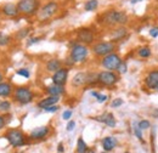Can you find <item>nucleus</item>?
Returning a JSON list of instances; mask_svg holds the SVG:
<instances>
[{
    "label": "nucleus",
    "instance_id": "nucleus-48",
    "mask_svg": "<svg viewBox=\"0 0 158 153\" xmlns=\"http://www.w3.org/2000/svg\"><path fill=\"white\" fill-rule=\"evenodd\" d=\"M125 153H129V152H125Z\"/></svg>",
    "mask_w": 158,
    "mask_h": 153
},
{
    "label": "nucleus",
    "instance_id": "nucleus-1",
    "mask_svg": "<svg viewBox=\"0 0 158 153\" xmlns=\"http://www.w3.org/2000/svg\"><path fill=\"white\" fill-rule=\"evenodd\" d=\"M129 21L128 15L124 11L120 10H108L106 12H103L101 15V23H103L105 26H124L127 24Z\"/></svg>",
    "mask_w": 158,
    "mask_h": 153
},
{
    "label": "nucleus",
    "instance_id": "nucleus-37",
    "mask_svg": "<svg viewBox=\"0 0 158 153\" xmlns=\"http://www.w3.org/2000/svg\"><path fill=\"white\" fill-rule=\"evenodd\" d=\"M71 117H72V111H64L63 114H62V118H63L64 120H68Z\"/></svg>",
    "mask_w": 158,
    "mask_h": 153
},
{
    "label": "nucleus",
    "instance_id": "nucleus-31",
    "mask_svg": "<svg viewBox=\"0 0 158 153\" xmlns=\"http://www.w3.org/2000/svg\"><path fill=\"white\" fill-rule=\"evenodd\" d=\"M122 105H123V100H122V98H114V100L112 101V103H111V106H112L113 108L120 107Z\"/></svg>",
    "mask_w": 158,
    "mask_h": 153
},
{
    "label": "nucleus",
    "instance_id": "nucleus-22",
    "mask_svg": "<svg viewBox=\"0 0 158 153\" xmlns=\"http://www.w3.org/2000/svg\"><path fill=\"white\" fill-rule=\"evenodd\" d=\"M11 93H12V86L9 83L1 81L0 83V96L1 97H7Z\"/></svg>",
    "mask_w": 158,
    "mask_h": 153
},
{
    "label": "nucleus",
    "instance_id": "nucleus-20",
    "mask_svg": "<svg viewBox=\"0 0 158 153\" xmlns=\"http://www.w3.org/2000/svg\"><path fill=\"white\" fill-rule=\"evenodd\" d=\"M128 34V31H127V28H124L123 26H119L117 29H114V31H112V34H111V37L112 39L114 40V41H117V40H120V39H123L125 35Z\"/></svg>",
    "mask_w": 158,
    "mask_h": 153
},
{
    "label": "nucleus",
    "instance_id": "nucleus-28",
    "mask_svg": "<svg viewBox=\"0 0 158 153\" xmlns=\"http://www.w3.org/2000/svg\"><path fill=\"white\" fill-rule=\"evenodd\" d=\"M10 108H11V105H10L9 101H1V102H0V111L6 112V111H9Z\"/></svg>",
    "mask_w": 158,
    "mask_h": 153
},
{
    "label": "nucleus",
    "instance_id": "nucleus-40",
    "mask_svg": "<svg viewBox=\"0 0 158 153\" xmlns=\"http://www.w3.org/2000/svg\"><path fill=\"white\" fill-rule=\"evenodd\" d=\"M4 125H5V120H4V118H2V117H0V129H2V128H4Z\"/></svg>",
    "mask_w": 158,
    "mask_h": 153
},
{
    "label": "nucleus",
    "instance_id": "nucleus-43",
    "mask_svg": "<svg viewBox=\"0 0 158 153\" xmlns=\"http://www.w3.org/2000/svg\"><path fill=\"white\" fill-rule=\"evenodd\" d=\"M86 153H95L94 150H89V151H86Z\"/></svg>",
    "mask_w": 158,
    "mask_h": 153
},
{
    "label": "nucleus",
    "instance_id": "nucleus-24",
    "mask_svg": "<svg viewBox=\"0 0 158 153\" xmlns=\"http://www.w3.org/2000/svg\"><path fill=\"white\" fill-rule=\"evenodd\" d=\"M86 151H88V146H86V143L84 142V140L80 137V139H78V142H77V152L86 153Z\"/></svg>",
    "mask_w": 158,
    "mask_h": 153
},
{
    "label": "nucleus",
    "instance_id": "nucleus-46",
    "mask_svg": "<svg viewBox=\"0 0 158 153\" xmlns=\"http://www.w3.org/2000/svg\"><path fill=\"white\" fill-rule=\"evenodd\" d=\"M102 153H108V152H107V151H105V152H102Z\"/></svg>",
    "mask_w": 158,
    "mask_h": 153
},
{
    "label": "nucleus",
    "instance_id": "nucleus-23",
    "mask_svg": "<svg viewBox=\"0 0 158 153\" xmlns=\"http://www.w3.org/2000/svg\"><path fill=\"white\" fill-rule=\"evenodd\" d=\"M98 7H99V0H88L84 4L85 11H95Z\"/></svg>",
    "mask_w": 158,
    "mask_h": 153
},
{
    "label": "nucleus",
    "instance_id": "nucleus-14",
    "mask_svg": "<svg viewBox=\"0 0 158 153\" xmlns=\"http://www.w3.org/2000/svg\"><path fill=\"white\" fill-rule=\"evenodd\" d=\"M94 119L98 120V122H101V123H105L106 125H108L111 128L116 126V119H114V115L112 114V113H103L102 115L95 117Z\"/></svg>",
    "mask_w": 158,
    "mask_h": 153
},
{
    "label": "nucleus",
    "instance_id": "nucleus-39",
    "mask_svg": "<svg viewBox=\"0 0 158 153\" xmlns=\"http://www.w3.org/2000/svg\"><path fill=\"white\" fill-rule=\"evenodd\" d=\"M40 40V38H32L31 39V41L28 43V45H31V44H34V43H38Z\"/></svg>",
    "mask_w": 158,
    "mask_h": 153
},
{
    "label": "nucleus",
    "instance_id": "nucleus-27",
    "mask_svg": "<svg viewBox=\"0 0 158 153\" xmlns=\"http://www.w3.org/2000/svg\"><path fill=\"white\" fill-rule=\"evenodd\" d=\"M138 125L141 130H146V129H148V128L151 126V123H150L148 120H141V122L138 123Z\"/></svg>",
    "mask_w": 158,
    "mask_h": 153
},
{
    "label": "nucleus",
    "instance_id": "nucleus-3",
    "mask_svg": "<svg viewBox=\"0 0 158 153\" xmlns=\"http://www.w3.org/2000/svg\"><path fill=\"white\" fill-rule=\"evenodd\" d=\"M59 11H60L59 2H57V1H55V0H51V1L46 2L45 5L40 6V9H39V11H38V14H37V16H38L39 21H46V19L54 17Z\"/></svg>",
    "mask_w": 158,
    "mask_h": 153
},
{
    "label": "nucleus",
    "instance_id": "nucleus-32",
    "mask_svg": "<svg viewBox=\"0 0 158 153\" xmlns=\"http://www.w3.org/2000/svg\"><path fill=\"white\" fill-rule=\"evenodd\" d=\"M17 74H19V76H24V78H29V76H31L29 71H28V69H26V68H22V69H19V71H17Z\"/></svg>",
    "mask_w": 158,
    "mask_h": 153
},
{
    "label": "nucleus",
    "instance_id": "nucleus-9",
    "mask_svg": "<svg viewBox=\"0 0 158 153\" xmlns=\"http://www.w3.org/2000/svg\"><path fill=\"white\" fill-rule=\"evenodd\" d=\"M6 139L14 147H20L24 143V135L22 134L20 130H16V129L10 130L6 135Z\"/></svg>",
    "mask_w": 158,
    "mask_h": 153
},
{
    "label": "nucleus",
    "instance_id": "nucleus-38",
    "mask_svg": "<svg viewBox=\"0 0 158 153\" xmlns=\"http://www.w3.org/2000/svg\"><path fill=\"white\" fill-rule=\"evenodd\" d=\"M74 126H76V122L71 120V122L67 124V130H68V131H72V130L74 129Z\"/></svg>",
    "mask_w": 158,
    "mask_h": 153
},
{
    "label": "nucleus",
    "instance_id": "nucleus-44",
    "mask_svg": "<svg viewBox=\"0 0 158 153\" xmlns=\"http://www.w3.org/2000/svg\"><path fill=\"white\" fill-rule=\"evenodd\" d=\"M1 81H2V74L0 73V83H1Z\"/></svg>",
    "mask_w": 158,
    "mask_h": 153
},
{
    "label": "nucleus",
    "instance_id": "nucleus-34",
    "mask_svg": "<svg viewBox=\"0 0 158 153\" xmlns=\"http://www.w3.org/2000/svg\"><path fill=\"white\" fill-rule=\"evenodd\" d=\"M127 68H128V67H127V64H125V63L122 61V63H120V64L118 66L117 71H118L120 74H123V73H127Z\"/></svg>",
    "mask_w": 158,
    "mask_h": 153
},
{
    "label": "nucleus",
    "instance_id": "nucleus-21",
    "mask_svg": "<svg viewBox=\"0 0 158 153\" xmlns=\"http://www.w3.org/2000/svg\"><path fill=\"white\" fill-rule=\"evenodd\" d=\"M61 68V62H60L57 58H52V60H49L48 63H46V69L49 72H56Z\"/></svg>",
    "mask_w": 158,
    "mask_h": 153
},
{
    "label": "nucleus",
    "instance_id": "nucleus-30",
    "mask_svg": "<svg viewBox=\"0 0 158 153\" xmlns=\"http://www.w3.org/2000/svg\"><path fill=\"white\" fill-rule=\"evenodd\" d=\"M134 133H135L136 137H138L140 141H143V140H142V134H141V129L139 128L138 124H134Z\"/></svg>",
    "mask_w": 158,
    "mask_h": 153
},
{
    "label": "nucleus",
    "instance_id": "nucleus-29",
    "mask_svg": "<svg viewBox=\"0 0 158 153\" xmlns=\"http://www.w3.org/2000/svg\"><path fill=\"white\" fill-rule=\"evenodd\" d=\"M44 111H45V112H48V113H54V112H57V111H59V106L52 105V106L45 107V108H44Z\"/></svg>",
    "mask_w": 158,
    "mask_h": 153
},
{
    "label": "nucleus",
    "instance_id": "nucleus-6",
    "mask_svg": "<svg viewBox=\"0 0 158 153\" xmlns=\"http://www.w3.org/2000/svg\"><path fill=\"white\" fill-rule=\"evenodd\" d=\"M88 54H89V50H88V48L85 45L76 44L71 50V58H72V61L74 63L84 62L88 57Z\"/></svg>",
    "mask_w": 158,
    "mask_h": 153
},
{
    "label": "nucleus",
    "instance_id": "nucleus-4",
    "mask_svg": "<svg viewBox=\"0 0 158 153\" xmlns=\"http://www.w3.org/2000/svg\"><path fill=\"white\" fill-rule=\"evenodd\" d=\"M122 63V58L119 57V55L114 54V52H111L106 56H103L102 61H101V64L103 68L108 69V71H117L118 66Z\"/></svg>",
    "mask_w": 158,
    "mask_h": 153
},
{
    "label": "nucleus",
    "instance_id": "nucleus-19",
    "mask_svg": "<svg viewBox=\"0 0 158 153\" xmlns=\"http://www.w3.org/2000/svg\"><path fill=\"white\" fill-rule=\"evenodd\" d=\"M46 93L50 96H60L64 93V89L62 85H56V84H52L50 86L46 88Z\"/></svg>",
    "mask_w": 158,
    "mask_h": 153
},
{
    "label": "nucleus",
    "instance_id": "nucleus-12",
    "mask_svg": "<svg viewBox=\"0 0 158 153\" xmlns=\"http://www.w3.org/2000/svg\"><path fill=\"white\" fill-rule=\"evenodd\" d=\"M68 78V69L67 68H60L59 71H56L52 76V83L56 85H64Z\"/></svg>",
    "mask_w": 158,
    "mask_h": 153
},
{
    "label": "nucleus",
    "instance_id": "nucleus-2",
    "mask_svg": "<svg viewBox=\"0 0 158 153\" xmlns=\"http://www.w3.org/2000/svg\"><path fill=\"white\" fill-rule=\"evenodd\" d=\"M17 9L24 16H35L40 9V0H19Z\"/></svg>",
    "mask_w": 158,
    "mask_h": 153
},
{
    "label": "nucleus",
    "instance_id": "nucleus-8",
    "mask_svg": "<svg viewBox=\"0 0 158 153\" xmlns=\"http://www.w3.org/2000/svg\"><path fill=\"white\" fill-rule=\"evenodd\" d=\"M15 100L20 102L21 105H27L32 102L33 100V93L28 88H19L15 91Z\"/></svg>",
    "mask_w": 158,
    "mask_h": 153
},
{
    "label": "nucleus",
    "instance_id": "nucleus-17",
    "mask_svg": "<svg viewBox=\"0 0 158 153\" xmlns=\"http://www.w3.org/2000/svg\"><path fill=\"white\" fill-rule=\"evenodd\" d=\"M102 146H103L105 151L110 152V151H112L117 146V140L114 137H112V136H107V137H105L102 140Z\"/></svg>",
    "mask_w": 158,
    "mask_h": 153
},
{
    "label": "nucleus",
    "instance_id": "nucleus-10",
    "mask_svg": "<svg viewBox=\"0 0 158 153\" xmlns=\"http://www.w3.org/2000/svg\"><path fill=\"white\" fill-rule=\"evenodd\" d=\"M77 35H78V40L80 43H83V44H91L94 41V39H95L94 32L91 29H89V28L79 29Z\"/></svg>",
    "mask_w": 158,
    "mask_h": 153
},
{
    "label": "nucleus",
    "instance_id": "nucleus-36",
    "mask_svg": "<svg viewBox=\"0 0 158 153\" xmlns=\"http://www.w3.org/2000/svg\"><path fill=\"white\" fill-rule=\"evenodd\" d=\"M150 35H151V37H153V38L158 37V28L157 27H153V28H151V29H150Z\"/></svg>",
    "mask_w": 158,
    "mask_h": 153
},
{
    "label": "nucleus",
    "instance_id": "nucleus-25",
    "mask_svg": "<svg viewBox=\"0 0 158 153\" xmlns=\"http://www.w3.org/2000/svg\"><path fill=\"white\" fill-rule=\"evenodd\" d=\"M139 56L142 58H147L151 56V50L148 49V48H141L140 50L138 51Z\"/></svg>",
    "mask_w": 158,
    "mask_h": 153
},
{
    "label": "nucleus",
    "instance_id": "nucleus-26",
    "mask_svg": "<svg viewBox=\"0 0 158 153\" xmlns=\"http://www.w3.org/2000/svg\"><path fill=\"white\" fill-rule=\"evenodd\" d=\"M91 95L94 96V97H96L98 102H100V103H102V102H105V101L107 100V96L102 95V94H99V93H96V91H91Z\"/></svg>",
    "mask_w": 158,
    "mask_h": 153
},
{
    "label": "nucleus",
    "instance_id": "nucleus-7",
    "mask_svg": "<svg viewBox=\"0 0 158 153\" xmlns=\"http://www.w3.org/2000/svg\"><path fill=\"white\" fill-rule=\"evenodd\" d=\"M98 81L105 86H112L118 81V76L112 71H103L98 74Z\"/></svg>",
    "mask_w": 158,
    "mask_h": 153
},
{
    "label": "nucleus",
    "instance_id": "nucleus-18",
    "mask_svg": "<svg viewBox=\"0 0 158 153\" xmlns=\"http://www.w3.org/2000/svg\"><path fill=\"white\" fill-rule=\"evenodd\" d=\"M59 101H60V96H49V97H46V98L41 100L39 103H38V106H39L40 108H43V110H44L45 107H49V106L56 105Z\"/></svg>",
    "mask_w": 158,
    "mask_h": 153
},
{
    "label": "nucleus",
    "instance_id": "nucleus-11",
    "mask_svg": "<svg viewBox=\"0 0 158 153\" xmlns=\"http://www.w3.org/2000/svg\"><path fill=\"white\" fill-rule=\"evenodd\" d=\"M1 12L6 16V17H17L20 15V11L17 9V5L14 2H6L1 6Z\"/></svg>",
    "mask_w": 158,
    "mask_h": 153
},
{
    "label": "nucleus",
    "instance_id": "nucleus-49",
    "mask_svg": "<svg viewBox=\"0 0 158 153\" xmlns=\"http://www.w3.org/2000/svg\"><path fill=\"white\" fill-rule=\"evenodd\" d=\"M157 113H158V111H157Z\"/></svg>",
    "mask_w": 158,
    "mask_h": 153
},
{
    "label": "nucleus",
    "instance_id": "nucleus-42",
    "mask_svg": "<svg viewBox=\"0 0 158 153\" xmlns=\"http://www.w3.org/2000/svg\"><path fill=\"white\" fill-rule=\"evenodd\" d=\"M59 152H63V145L62 143L59 145Z\"/></svg>",
    "mask_w": 158,
    "mask_h": 153
},
{
    "label": "nucleus",
    "instance_id": "nucleus-47",
    "mask_svg": "<svg viewBox=\"0 0 158 153\" xmlns=\"http://www.w3.org/2000/svg\"><path fill=\"white\" fill-rule=\"evenodd\" d=\"M157 21H158V15H157Z\"/></svg>",
    "mask_w": 158,
    "mask_h": 153
},
{
    "label": "nucleus",
    "instance_id": "nucleus-41",
    "mask_svg": "<svg viewBox=\"0 0 158 153\" xmlns=\"http://www.w3.org/2000/svg\"><path fill=\"white\" fill-rule=\"evenodd\" d=\"M141 1H143V0H130V2L134 5V4H138V2H141Z\"/></svg>",
    "mask_w": 158,
    "mask_h": 153
},
{
    "label": "nucleus",
    "instance_id": "nucleus-5",
    "mask_svg": "<svg viewBox=\"0 0 158 153\" xmlns=\"http://www.w3.org/2000/svg\"><path fill=\"white\" fill-rule=\"evenodd\" d=\"M116 49V45L112 41H100L98 44H95L93 46V52L96 55V56H106L111 52H113Z\"/></svg>",
    "mask_w": 158,
    "mask_h": 153
},
{
    "label": "nucleus",
    "instance_id": "nucleus-45",
    "mask_svg": "<svg viewBox=\"0 0 158 153\" xmlns=\"http://www.w3.org/2000/svg\"><path fill=\"white\" fill-rule=\"evenodd\" d=\"M155 90H156V91H158V86H157V88H156V89H155Z\"/></svg>",
    "mask_w": 158,
    "mask_h": 153
},
{
    "label": "nucleus",
    "instance_id": "nucleus-15",
    "mask_svg": "<svg viewBox=\"0 0 158 153\" xmlns=\"http://www.w3.org/2000/svg\"><path fill=\"white\" fill-rule=\"evenodd\" d=\"M86 83H89V74L85 72H79L72 79V85L74 86H81Z\"/></svg>",
    "mask_w": 158,
    "mask_h": 153
},
{
    "label": "nucleus",
    "instance_id": "nucleus-16",
    "mask_svg": "<svg viewBox=\"0 0 158 153\" xmlns=\"http://www.w3.org/2000/svg\"><path fill=\"white\" fill-rule=\"evenodd\" d=\"M48 134H49V128L48 126H38L31 133V137L34 139V140H39V139L45 137Z\"/></svg>",
    "mask_w": 158,
    "mask_h": 153
},
{
    "label": "nucleus",
    "instance_id": "nucleus-13",
    "mask_svg": "<svg viewBox=\"0 0 158 153\" xmlns=\"http://www.w3.org/2000/svg\"><path fill=\"white\" fill-rule=\"evenodd\" d=\"M145 85L151 89V90H155L158 86V71H151L147 76L145 78Z\"/></svg>",
    "mask_w": 158,
    "mask_h": 153
},
{
    "label": "nucleus",
    "instance_id": "nucleus-35",
    "mask_svg": "<svg viewBox=\"0 0 158 153\" xmlns=\"http://www.w3.org/2000/svg\"><path fill=\"white\" fill-rule=\"evenodd\" d=\"M28 33H29V29H28V28H26V29H21L20 32H19V34H17V37H19L20 39H22V38H24Z\"/></svg>",
    "mask_w": 158,
    "mask_h": 153
},
{
    "label": "nucleus",
    "instance_id": "nucleus-33",
    "mask_svg": "<svg viewBox=\"0 0 158 153\" xmlns=\"http://www.w3.org/2000/svg\"><path fill=\"white\" fill-rule=\"evenodd\" d=\"M9 40H10V38H9L7 35L0 34V46H4V45H6V44L9 43Z\"/></svg>",
    "mask_w": 158,
    "mask_h": 153
}]
</instances>
